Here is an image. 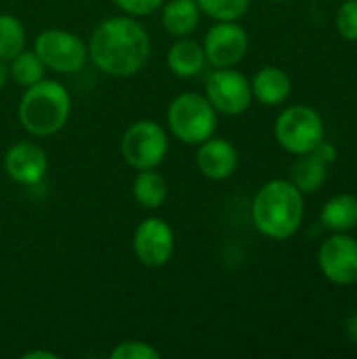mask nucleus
<instances>
[{
    "instance_id": "obj_1",
    "label": "nucleus",
    "mask_w": 357,
    "mask_h": 359,
    "mask_svg": "<svg viewBox=\"0 0 357 359\" xmlns=\"http://www.w3.org/2000/svg\"><path fill=\"white\" fill-rule=\"evenodd\" d=\"M88 61L112 78L137 76L151 57V38L130 15H114L97 23L88 38Z\"/></svg>"
},
{
    "instance_id": "obj_2",
    "label": "nucleus",
    "mask_w": 357,
    "mask_h": 359,
    "mask_svg": "<svg viewBox=\"0 0 357 359\" xmlns=\"http://www.w3.org/2000/svg\"><path fill=\"white\" fill-rule=\"evenodd\" d=\"M305 217L303 194L288 179L267 181L252 200V223L271 240L292 238Z\"/></svg>"
},
{
    "instance_id": "obj_3",
    "label": "nucleus",
    "mask_w": 357,
    "mask_h": 359,
    "mask_svg": "<svg viewBox=\"0 0 357 359\" xmlns=\"http://www.w3.org/2000/svg\"><path fill=\"white\" fill-rule=\"evenodd\" d=\"M17 114L27 135L36 139L53 137L69 122L72 95L59 80L42 78L23 90Z\"/></svg>"
},
{
    "instance_id": "obj_4",
    "label": "nucleus",
    "mask_w": 357,
    "mask_h": 359,
    "mask_svg": "<svg viewBox=\"0 0 357 359\" xmlns=\"http://www.w3.org/2000/svg\"><path fill=\"white\" fill-rule=\"evenodd\" d=\"M219 114L200 93L177 95L166 109V126L170 135L185 145H200L217 130Z\"/></svg>"
},
{
    "instance_id": "obj_5",
    "label": "nucleus",
    "mask_w": 357,
    "mask_h": 359,
    "mask_svg": "<svg viewBox=\"0 0 357 359\" xmlns=\"http://www.w3.org/2000/svg\"><path fill=\"white\" fill-rule=\"evenodd\" d=\"M120 154L135 170L158 168L168 156V133L154 120H137L124 130Z\"/></svg>"
},
{
    "instance_id": "obj_6",
    "label": "nucleus",
    "mask_w": 357,
    "mask_h": 359,
    "mask_svg": "<svg viewBox=\"0 0 357 359\" xmlns=\"http://www.w3.org/2000/svg\"><path fill=\"white\" fill-rule=\"evenodd\" d=\"M274 133L282 149L303 156L314 151L324 141V122L314 107L292 105L278 116Z\"/></svg>"
},
{
    "instance_id": "obj_7",
    "label": "nucleus",
    "mask_w": 357,
    "mask_h": 359,
    "mask_svg": "<svg viewBox=\"0 0 357 359\" xmlns=\"http://www.w3.org/2000/svg\"><path fill=\"white\" fill-rule=\"evenodd\" d=\"M34 53L42 59L46 69L57 74H78L88 63V44L67 29H44L36 36Z\"/></svg>"
},
{
    "instance_id": "obj_8",
    "label": "nucleus",
    "mask_w": 357,
    "mask_h": 359,
    "mask_svg": "<svg viewBox=\"0 0 357 359\" xmlns=\"http://www.w3.org/2000/svg\"><path fill=\"white\" fill-rule=\"evenodd\" d=\"M204 97L223 116H240L252 103L250 80L236 67H215L206 78Z\"/></svg>"
},
{
    "instance_id": "obj_9",
    "label": "nucleus",
    "mask_w": 357,
    "mask_h": 359,
    "mask_svg": "<svg viewBox=\"0 0 357 359\" xmlns=\"http://www.w3.org/2000/svg\"><path fill=\"white\" fill-rule=\"evenodd\" d=\"M133 252L143 267L158 269L170 263L175 255V231L160 217L143 219L133 233Z\"/></svg>"
},
{
    "instance_id": "obj_10",
    "label": "nucleus",
    "mask_w": 357,
    "mask_h": 359,
    "mask_svg": "<svg viewBox=\"0 0 357 359\" xmlns=\"http://www.w3.org/2000/svg\"><path fill=\"white\" fill-rule=\"evenodd\" d=\"M202 46L213 67H236L248 53V32L238 21H217L206 32Z\"/></svg>"
},
{
    "instance_id": "obj_11",
    "label": "nucleus",
    "mask_w": 357,
    "mask_h": 359,
    "mask_svg": "<svg viewBox=\"0 0 357 359\" xmlns=\"http://www.w3.org/2000/svg\"><path fill=\"white\" fill-rule=\"evenodd\" d=\"M318 263L326 280L351 286L357 280V240L347 233L330 236L318 252Z\"/></svg>"
},
{
    "instance_id": "obj_12",
    "label": "nucleus",
    "mask_w": 357,
    "mask_h": 359,
    "mask_svg": "<svg viewBox=\"0 0 357 359\" xmlns=\"http://www.w3.org/2000/svg\"><path fill=\"white\" fill-rule=\"evenodd\" d=\"M4 170L8 179L19 185H38L48 172V156L40 145L32 141H19L6 149Z\"/></svg>"
},
{
    "instance_id": "obj_13",
    "label": "nucleus",
    "mask_w": 357,
    "mask_h": 359,
    "mask_svg": "<svg viewBox=\"0 0 357 359\" xmlns=\"http://www.w3.org/2000/svg\"><path fill=\"white\" fill-rule=\"evenodd\" d=\"M240 164V154L236 145L223 137H210L198 145L196 166L200 175L208 181H227L236 175Z\"/></svg>"
},
{
    "instance_id": "obj_14",
    "label": "nucleus",
    "mask_w": 357,
    "mask_h": 359,
    "mask_svg": "<svg viewBox=\"0 0 357 359\" xmlns=\"http://www.w3.org/2000/svg\"><path fill=\"white\" fill-rule=\"evenodd\" d=\"M206 55H204V46L202 42L194 40L191 36L185 38H177L168 53H166V65L168 69L183 80L196 78L204 72L206 67Z\"/></svg>"
},
{
    "instance_id": "obj_15",
    "label": "nucleus",
    "mask_w": 357,
    "mask_h": 359,
    "mask_svg": "<svg viewBox=\"0 0 357 359\" xmlns=\"http://www.w3.org/2000/svg\"><path fill=\"white\" fill-rule=\"evenodd\" d=\"M160 13L162 27L175 38L191 36L202 19V11L196 0H164Z\"/></svg>"
},
{
    "instance_id": "obj_16",
    "label": "nucleus",
    "mask_w": 357,
    "mask_h": 359,
    "mask_svg": "<svg viewBox=\"0 0 357 359\" xmlns=\"http://www.w3.org/2000/svg\"><path fill=\"white\" fill-rule=\"evenodd\" d=\"M250 88H252V99H257L259 103L280 105L288 99L292 82L284 69L276 65H265L250 80Z\"/></svg>"
},
{
    "instance_id": "obj_17",
    "label": "nucleus",
    "mask_w": 357,
    "mask_h": 359,
    "mask_svg": "<svg viewBox=\"0 0 357 359\" xmlns=\"http://www.w3.org/2000/svg\"><path fill=\"white\" fill-rule=\"evenodd\" d=\"M328 175V164L316 154H303L295 160V164L290 166V183L305 196V194H314L318 191Z\"/></svg>"
},
{
    "instance_id": "obj_18",
    "label": "nucleus",
    "mask_w": 357,
    "mask_h": 359,
    "mask_svg": "<svg viewBox=\"0 0 357 359\" xmlns=\"http://www.w3.org/2000/svg\"><path fill=\"white\" fill-rule=\"evenodd\" d=\"M133 198L145 210H158L160 206H164L168 198V183L164 175H160L158 168L137 170V177L133 181Z\"/></svg>"
},
{
    "instance_id": "obj_19",
    "label": "nucleus",
    "mask_w": 357,
    "mask_h": 359,
    "mask_svg": "<svg viewBox=\"0 0 357 359\" xmlns=\"http://www.w3.org/2000/svg\"><path fill=\"white\" fill-rule=\"evenodd\" d=\"M320 221L326 229L335 233H347L357 227V198L351 194H339L330 198L322 212Z\"/></svg>"
},
{
    "instance_id": "obj_20",
    "label": "nucleus",
    "mask_w": 357,
    "mask_h": 359,
    "mask_svg": "<svg viewBox=\"0 0 357 359\" xmlns=\"http://www.w3.org/2000/svg\"><path fill=\"white\" fill-rule=\"evenodd\" d=\"M46 74V65L34 50H21L8 61V76L15 84L27 88L36 82H40Z\"/></svg>"
},
{
    "instance_id": "obj_21",
    "label": "nucleus",
    "mask_w": 357,
    "mask_h": 359,
    "mask_svg": "<svg viewBox=\"0 0 357 359\" xmlns=\"http://www.w3.org/2000/svg\"><path fill=\"white\" fill-rule=\"evenodd\" d=\"M27 32L19 17L11 13H0V59L11 61L25 48Z\"/></svg>"
},
{
    "instance_id": "obj_22",
    "label": "nucleus",
    "mask_w": 357,
    "mask_h": 359,
    "mask_svg": "<svg viewBox=\"0 0 357 359\" xmlns=\"http://www.w3.org/2000/svg\"><path fill=\"white\" fill-rule=\"evenodd\" d=\"M200 11L215 21H240L248 8L250 0H196Z\"/></svg>"
},
{
    "instance_id": "obj_23",
    "label": "nucleus",
    "mask_w": 357,
    "mask_h": 359,
    "mask_svg": "<svg viewBox=\"0 0 357 359\" xmlns=\"http://www.w3.org/2000/svg\"><path fill=\"white\" fill-rule=\"evenodd\" d=\"M112 359H160V351L143 341H122L118 343L112 353Z\"/></svg>"
},
{
    "instance_id": "obj_24",
    "label": "nucleus",
    "mask_w": 357,
    "mask_h": 359,
    "mask_svg": "<svg viewBox=\"0 0 357 359\" xmlns=\"http://www.w3.org/2000/svg\"><path fill=\"white\" fill-rule=\"evenodd\" d=\"M337 29L345 40L357 42V0H345L337 13Z\"/></svg>"
},
{
    "instance_id": "obj_25",
    "label": "nucleus",
    "mask_w": 357,
    "mask_h": 359,
    "mask_svg": "<svg viewBox=\"0 0 357 359\" xmlns=\"http://www.w3.org/2000/svg\"><path fill=\"white\" fill-rule=\"evenodd\" d=\"M114 4L130 17H149L156 11H160V6L164 4V0H114Z\"/></svg>"
},
{
    "instance_id": "obj_26",
    "label": "nucleus",
    "mask_w": 357,
    "mask_h": 359,
    "mask_svg": "<svg viewBox=\"0 0 357 359\" xmlns=\"http://www.w3.org/2000/svg\"><path fill=\"white\" fill-rule=\"evenodd\" d=\"M326 164H332L335 160H337V147L335 145H330V143H326V141H322L316 149H314Z\"/></svg>"
},
{
    "instance_id": "obj_27",
    "label": "nucleus",
    "mask_w": 357,
    "mask_h": 359,
    "mask_svg": "<svg viewBox=\"0 0 357 359\" xmlns=\"http://www.w3.org/2000/svg\"><path fill=\"white\" fill-rule=\"evenodd\" d=\"M345 332H347V337L357 345V311L347 318V322H345Z\"/></svg>"
},
{
    "instance_id": "obj_28",
    "label": "nucleus",
    "mask_w": 357,
    "mask_h": 359,
    "mask_svg": "<svg viewBox=\"0 0 357 359\" xmlns=\"http://www.w3.org/2000/svg\"><path fill=\"white\" fill-rule=\"evenodd\" d=\"M23 359H57V353L53 351H42V349H34V351H27L21 355Z\"/></svg>"
},
{
    "instance_id": "obj_29",
    "label": "nucleus",
    "mask_w": 357,
    "mask_h": 359,
    "mask_svg": "<svg viewBox=\"0 0 357 359\" xmlns=\"http://www.w3.org/2000/svg\"><path fill=\"white\" fill-rule=\"evenodd\" d=\"M8 80H11V76H8V61H2V59H0V88H2Z\"/></svg>"
},
{
    "instance_id": "obj_30",
    "label": "nucleus",
    "mask_w": 357,
    "mask_h": 359,
    "mask_svg": "<svg viewBox=\"0 0 357 359\" xmlns=\"http://www.w3.org/2000/svg\"><path fill=\"white\" fill-rule=\"evenodd\" d=\"M271 2H286V0H271Z\"/></svg>"
},
{
    "instance_id": "obj_31",
    "label": "nucleus",
    "mask_w": 357,
    "mask_h": 359,
    "mask_svg": "<svg viewBox=\"0 0 357 359\" xmlns=\"http://www.w3.org/2000/svg\"><path fill=\"white\" fill-rule=\"evenodd\" d=\"M356 284H357V280H356Z\"/></svg>"
}]
</instances>
